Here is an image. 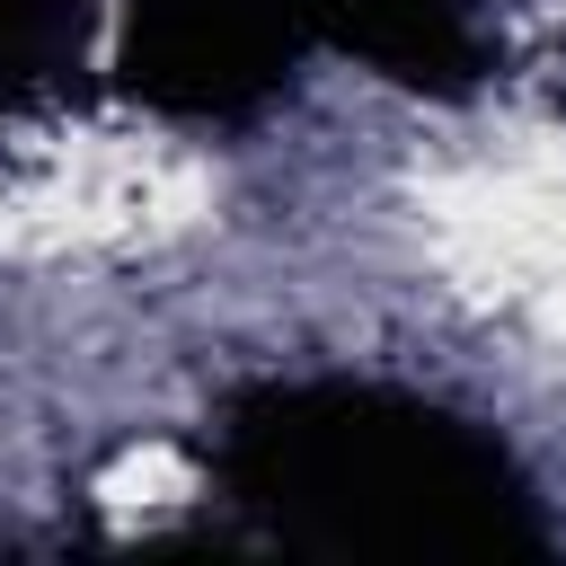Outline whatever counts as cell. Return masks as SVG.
Instances as JSON below:
<instances>
[{
	"instance_id": "1",
	"label": "cell",
	"mask_w": 566,
	"mask_h": 566,
	"mask_svg": "<svg viewBox=\"0 0 566 566\" xmlns=\"http://www.w3.org/2000/svg\"><path fill=\"white\" fill-rule=\"evenodd\" d=\"M212 212V168L150 124H53L0 159V265L150 256Z\"/></svg>"
},
{
	"instance_id": "2",
	"label": "cell",
	"mask_w": 566,
	"mask_h": 566,
	"mask_svg": "<svg viewBox=\"0 0 566 566\" xmlns=\"http://www.w3.org/2000/svg\"><path fill=\"white\" fill-rule=\"evenodd\" d=\"M195 504V469H186V451H168V442H133L106 478H97V513L115 522V531H150V522H168V513H186Z\"/></svg>"
}]
</instances>
